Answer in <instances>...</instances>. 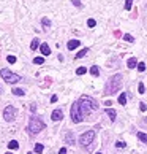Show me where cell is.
I'll use <instances>...</instances> for the list:
<instances>
[{
	"label": "cell",
	"instance_id": "1",
	"mask_svg": "<svg viewBox=\"0 0 147 154\" xmlns=\"http://www.w3.org/2000/svg\"><path fill=\"white\" fill-rule=\"evenodd\" d=\"M78 103H79V110H81L82 118L87 116V115H90V113L95 111V110H98L97 102H95L92 97H89V95H82L81 99H79Z\"/></svg>",
	"mask_w": 147,
	"mask_h": 154
},
{
	"label": "cell",
	"instance_id": "2",
	"mask_svg": "<svg viewBox=\"0 0 147 154\" xmlns=\"http://www.w3.org/2000/svg\"><path fill=\"white\" fill-rule=\"evenodd\" d=\"M120 88H122V75H120V73H117V75H114V76L109 78L108 84H106L104 92L109 94V95H112V94H117Z\"/></svg>",
	"mask_w": 147,
	"mask_h": 154
},
{
	"label": "cell",
	"instance_id": "3",
	"mask_svg": "<svg viewBox=\"0 0 147 154\" xmlns=\"http://www.w3.org/2000/svg\"><path fill=\"white\" fill-rule=\"evenodd\" d=\"M46 127V124L43 122V119H40V118H37V116H33V118H30V121H29V132L30 134H38V132H41V130Z\"/></svg>",
	"mask_w": 147,
	"mask_h": 154
},
{
	"label": "cell",
	"instance_id": "4",
	"mask_svg": "<svg viewBox=\"0 0 147 154\" xmlns=\"http://www.w3.org/2000/svg\"><path fill=\"white\" fill-rule=\"evenodd\" d=\"M0 76H2L7 83H10V84H14V83H18V81L22 79L18 73H13L11 70H8V68H2V70H0Z\"/></svg>",
	"mask_w": 147,
	"mask_h": 154
},
{
	"label": "cell",
	"instance_id": "5",
	"mask_svg": "<svg viewBox=\"0 0 147 154\" xmlns=\"http://www.w3.org/2000/svg\"><path fill=\"white\" fill-rule=\"evenodd\" d=\"M95 138V130H87V132H84L81 137H79V143H81L82 146H87L93 141Z\"/></svg>",
	"mask_w": 147,
	"mask_h": 154
},
{
	"label": "cell",
	"instance_id": "6",
	"mask_svg": "<svg viewBox=\"0 0 147 154\" xmlns=\"http://www.w3.org/2000/svg\"><path fill=\"white\" fill-rule=\"evenodd\" d=\"M71 119H73V122H81L82 121V115H81V110H79V103L78 102H75V103L71 105Z\"/></svg>",
	"mask_w": 147,
	"mask_h": 154
},
{
	"label": "cell",
	"instance_id": "7",
	"mask_svg": "<svg viewBox=\"0 0 147 154\" xmlns=\"http://www.w3.org/2000/svg\"><path fill=\"white\" fill-rule=\"evenodd\" d=\"M3 118H5V121H14V118H16V108L13 105H8V106H5V110H3Z\"/></svg>",
	"mask_w": 147,
	"mask_h": 154
},
{
	"label": "cell",
	"instance_id": "8",
	"mask_svg": "<svg viewBox=\"0 0 147 154\" xmlns=\"http://www.w3.org/2000/svg\"><path fill=\"white\" fill-rule=\"evenodd\" d=\"M51 119H52V121H62V119H63V113H62V110H54L52 115H51Z\"/></svg>",
	"mask_w": 147,
	"mask_h": 154
},
{
	"label": "cell",
	"instance_id": "9",
	"mask_svg": "<svg viewBox=\"0 0 147 154\" xmlns=\"http://www.w3.org/2000/svg\"><path fill=\"white\" fill-rule=\"evenodd\" d=\"M79 45H81V42H79V40H70V42L66 43V48L71 51V49H76Z\"/></svg>",
	"mask_w": 147,
	"mask_h": 154
},
{
	"label": "cell",
	"instance_id": "10",
	"mask_svg": "<svg viewBox=\"0 0 147 154\" xmlns=\"http://www.w3.org/2000/svg\"><path fill=\"white\" fill-rule=\"evenodd\" d=\"M40 49H41L43 56H49L51 54V48L48 46V43H41V45H40Z\"/></svg>",
	"mask_w": 147,
	"mask_h": 154
},
{
	"label": "cell",
	"instance_id": "11",
	"mask_svg": "<svg viewBox=\"0 0 147 154\" xmlns=\"http://www.w3.org/2000/svg\"><path fill=\"white\" fill-rule=\"evenodd\" d=\"M106 115L109 116L111 121H116V116H117V111L114 110V108H106Z\"/></svg>",
	"mask_w": 147,
	"mask_h": 154
},
{
	"label": "cell",
	"instance_id": "12",
	"mask_svg": "<svg viewBox=\"0 0 147 154\" xmlns=\"http://www.w3.org/2000/svg\"><path fill=\"white\" fill-rule=\"evenodd\" d=\"M127 65H128V68H134V67H138V60H136V57H130V59H128V62H127Z\"/></svg>",
	"mask_w": 147,
	"mask_h": 154
},
{
	"label": "cell",
	"instance_id": "13",
	"mask_svg": "<svg viewBox=\"0 0 147 154\" xmlns=\"http://www.w3.org/2000/svg\"><path fill=\"white\" fill-rule=\"evenodd\" d=\"M65 141H66L68 145H73V143H75V135H73L71 132H68V134L65 135Z\"/></svg>",
	"mask_w": 147,
	"mask_h": 154
},
{
	"label": "cell",
	"instance_id": "14",
	"mask_svg": "<svg viewBox=\"0 0 147 154\" xmlns=\"http://www.w3.org/2000/svg\"><path fill=\"white\" fill-rule=\"evenodd\" d=\"M38 46H40V40H38V38H33V40H32V43H30V49H32V51H35Z\"/></svg>",
	"mask_w": 147,
	"mask_h": 154
},
{
	"label": "cell",
	"instance_id": "15",
	"mask_svg": "<svg viewBox=\"0 0 147 154\" xmlns=\"http://www.w3.org/2000/svg\"><path fill=\"white\" fill-rule=\"evenodd\" d=\"M11 92H13L14 95H18V97H22V95L25 94V92H24V89H19V88H14L13 91H11Z\"/></svg>",
	"mask_w": 147,
	"mask_h": 154
},
{
	"label": "cell",
	"instance_id": "16",
	"mask_svg": "<svg viewBox=\"0 0 147 154\" xmlns=\"http://www.w3.org/2000/svg\"><path fill=\"white\" fill-rule=\"evenodd\" d=\"M8 148H10V149H18V148H19V143H18L16 140H11L10 143H8Z\"/></svg>",
	"mask_w": 147,
	"mask_h": 154
},
{
	"label": "cell",
	"instance_id": "17",
	"mask_svg": "<svg viewBox=\"0 0 147 154\" xmlns=\"http://www.w3.org/2000/svg\"><path fill=\"white\" fill-rule=\"evenodd\" d=\"M119 103H120V105H127V95L123 92L119 95Z\"/></svg>",
	"mask_w": 147,
	"mask_h": 154
},
{
	"label": "cell",
	"instance_id": "18",
	"mask_svg": "<svg viewBox=\"0 0 147 154\" xmlns=\"http://www.w3.org/2000/svg\"><path fill=\"white\" fill-rule=\"evenodd\" d=\"M89 53V49L87 48H84V49H81V51H79V53L76 54V59H81V57H84V56H86Z\"/></svg>",
	"mask_w": 147,
	"mask_h": 154
},
{
	"label": "cell",
	"instance_id": "19",
	"mask_svg": "<svg viewBox=\"0 0 147 154\" xmlns=\"http://www.w3.org/2000/svg\"><path fill=\"white\" fill-rule=\"evenodd\" d=\"M138 138L143 141V143H147V135L144 132H138Z\"/></svg>",
	"mask_w": 147,
	"mask_h": 154
},
{
	"label": "cell",
	"instance_id": "20",
	"mask_svg": "<svg viewBox=\"0 0 147 154\" xmlns=\"http://www.w3.org/2000/svg\"><path fill=\"white\" fill-rule=\"evenodd\" d=\"M33 64H37V65L44 64V57H35V59H33Z\"/></svg>",
	"mask_w": 147,
	"mask_h": 154
},
{
	"label": "cell",
	"instance_id": "21",
	"mask_svg": "<svg viewBox=\"0 0 147 154\" xmlns=\"http://www.w3.org/2000/svg\"><path fill=\"white\" fill-rule=\"evenodd\" d=\"M90 73H92L93 76H98V75H100V70H98V67H92V68H90Z\"/></svg>",
	"mask_w": 147,
	"mask_h": 154
},
{
	"label": "cell",
	"instance_id": "22",
	"mask_svg": "<svg viewBox=\"0 0 147 154\" xmlns=\"http://www.w3.org/2000/svg\"><path fill=\"white\" fill-rule=\"evenodd\" d=\"M43 149H44V146H43L41 143H38V145L35 146V152H38V154H41V152H43Z\"/></svg>",
	"mask_w": 147,
	"mask_h": 154
},
{
	"label": "cell",
	"instance_id": "23",
	"mask_svg": "<svg viewBox=\"0 0 147 154\" xmlns=\"http://www.w3.org/2000/svg\"><path fill=\"white\" fill-rule=\"evenodd\" d=\"M123 40H125V42H128V43H133L134 42V38L130 35V33H127V35H123Z\"/></svg>",
	"mask_w": 147,
	"mask_h": 154
},
{
	"label": "cell",
	"instance_id": "24",
	"mask_svg": "<svg viewBox=\"0 0 147 154\" xmlns=\"http://www.w3.org/2000/svg\"><path fill=\"white\" fill-rule=\"evenodd\" d=\"M86 72H87V68H86V67H79L78 70H76V75H84Z\"/></svg>",
	"mask_w": 147,
	"mask_h": 154
},
{
	"label": "cell",
	"instance_id": "25",
	"mask_svg": "<svg viewBox=\"0 0 147 154\" xmlns=\"http://www.w3.org/2000/svg\"><path fill=\"white\" fill-rule=\"evenodd\" d=\"M41 24H43L44 27H51V21H49L48 18H43V19H41Z\"/></svg>",
	"mask_w": 147,
	"mask_h": 154
},
{
	"label": "cell",
	"instance_id": "26",
	"mask_svg": "<svg viewBox=\"0 0 147 154\" xmlns=\"http://www.w3.org/2000/svg\"><path fill=\"white\" fill-rule=\"evenodd\" d=\"M133 0H125V10H131Z\"/></svg>",
	"mask_w": 147,
	"mask_h": 154
},
{
	"label": "cell",
	"instance_id": "27",
	"mask_svg": "<svg viewBox=\"0 0 147 154\" xmlns=\"http://www.w3.org/2000/svg\"><path fill=\"white\" fill-rule=\"evenodd\" d=\"M138 70L139 72H144L146 70V64H144V62H139V64H138Z\"/></svg>",
	"mask_w": 147,
	"mask_h": 154
},
{
	"label": "cell",
	"instance_id": "28",
	"mask_svg": "<svg viewBox=\"0 0 147 154\" xmlns=\"http://www.w3.org/2000/svg\"><path fill=\"white\" fill-rule=\"evenodd\" d=\"M138 91H139V94H144V92H146V88H144V84H143V83H139Z\"/></svg>",
	"mask_w": 147,
	"mask_h": 154
},
{
	"label": "cell",
	"instance_id": "29",
	"mask_svg": "<svg viewBox=\"0 0 147 154\" xmlns=\"http://www.w3.org/2000/svg\"><path fill=\"white\" fill-rule=\"evenodd\" d=\"M87 26L89 27H95V26H97V22H95V19H89L87 21Z\"/></svg>",
	"mask_w": 147,
	"mask_h": 154
},
{
	"label": "cell",
	"instance_id": "30",
	"mask_svg": "<svg viewBox=\"0 0 147 154\" xmlns=\"http://www.w3.org/2000/svg\"><path fill=\"white\" fill-rule=\"evenodd\" d=\"M139 110H141V111H146V110H147V105L144 103V102H141V103H139Z\"/></svg>",
	"mask_w": 147,
	"mask_h": 154
},
{
	"label": "cell",
	"instance_id": "31",
	"mask_svg": "<svg viewBox=\"0 0 147 154\" xmlns=\"http://www.w3.org/2000/svg\"><path fill=\"white\" fill-rule=\"evenodd\" d=\"M116 146H117V148H125V146H127V143H125V141H117Z\"/></svg>",
	"mask_w": 147,
	"mask_h": 154
},
{
	"label": "cell",
	"instance_id": "32",
	"mask_svg": "<svg viewBox=\"0 0 147 154\" xmlns=\"http://www.w3.org/2000/svg\"><path fill=\"white\" fill-rule=\"evenodd\" d=\"M7 60L10 62V64H14V62H16V57H14V56H8Z\"/></svg>",
	"mask_w": 147,
	"mask_h": 154
},
{
	"label": "cell",
	"instance_id": "33",
	"mask_svg": "<svg viewBox=\"0 0 147 154\" xmlns=\"http://www.w3.org/2000/svg\"><path fill=\"white\" fill-rule=\"evenodd\" d=\"M71 3L75 5V7H81V0H71Z\"/></svg>",
	"mask_w": 147,
	"mask_h": 154
},
{
	"label": "cell",
	"instance_id": "34",
	"mask_svg": "<svg viewBox=\"0 0 147 154\" xmlns=\"http://www.w3.org/2000/svg\"><path fill=\"white\" fill-rule=\"evenodd\" d=\"M51 102H52V103H55V102H57V95H52V97H51Z\"/></svg>",
	"mask_w": 147,
	"mask_h": 154
},
{
	"label": "cell",
	"instance_id": "35",
	"mask_svg": "<svg viewBox=\"0 0 147 154\" xmlns=\"http://www.w3.org/2000/svg\"><path fill=\"white\" fill-rule=\"evenodd\" d=\"M59 154H66V148H62V149L59 151Z\"/></svg>",
	"mask_w": 147,
	"mask_h": 154
},
{
	"label": "cell",
	"instance_id": "36",
	"mask_svg": "<svg viewBox=\"0 0 147 154\" xmlns=\"http://www.w3.org/2000/svg\"><path fill=\"white\" fill-rule=\"evenodd\" d=\"M97 154H103V152H97Z\"/></svg>",
	"mask_w": 147,
	"mask_h": 154
},
{
	"label": "cell",
	"instance_id": "37",
	"mask_svg": "<svg viewBox=\"0 0 147 154\" xmlns=\"http://www.w3.org/2000/svg\"><path fill=\"white\" fill-rule=\"evenodd\" d=\"M0 92H2V88H0Z\"/></svg>",
	"mask_w": 147,
	"mask_h": 154
},
{
	"label": "cell",
	"instance_id": "38",
	"mask_svg": "<svg viewBox=\"0 0 147 154\" xmlns=\"http://www.w3.org/2000/svg\"><path fill=\"white\" fill-rule=\"evenodd\" d=\"M27 154H32V152H27Z\"/></svg>",
	"mask_w": 147,
	"mask_h": 154
},
{
	"label": "cell",
	"instance_id": "39",
	"mask_svg": "<svg viewBox=\"0 0 147 154\" xmlns=\"http://www.w3.org/2000/svg\"><path fill=\"white\" fill-rule=\"evenodd\" d=\"M7 154H11V152H7Z\"/></svg>",
	"mask_w": 147,
	"mask_h": 154
}]
</instances>
